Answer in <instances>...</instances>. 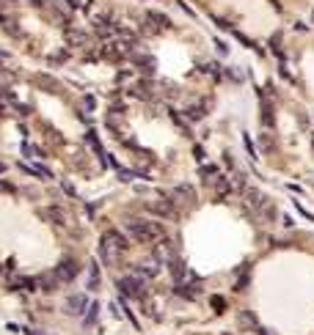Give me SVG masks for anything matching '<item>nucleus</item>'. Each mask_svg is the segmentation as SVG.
<instances>
[{"label":"nucleus","mask_w":314,"mask_h":335,"mask_svg":"<svg viewBox=\"0 0 314 335\" xmlns=\"http://www.w3.org/2000/svg\"><path fill=\"white\" fill-rule=\"evenodd\" d=\"M127 231H130V236L135 242H157L163 239V225L154 223V220H141V223H130L127 225Z\"/></svg>","instance_id":"obj_2"},{"label":"nucleus","mask_w":314,"mask_h":335,"mask_svg":"<svg viewBox=\"0 0 314 335\" xmlns=\"http://www.w3.org/2000/svg\"><path fill=\"white\" fill-rule=\"evenodd\" d=\"M130 53L127 44H119V41H105L100 50V58H107V61H121L124 55Z\"/></svg>","instance_id":"obj_4"},{"label":"nucleus","mask_w":314,"mask_h":335,"mask_svg":"<svg viewBox=\"0 0 314 335\" xmlns=\"http://www.w3.org/2000/svg\"><path fill=\"white\" fill-rule=\"evenodd\" d=\"M100 286V269H97V261H91V275H89V288L94 291V288Z\"/></svg>","instance_id":"obj_14"},{"label":"nucleus","mask_w":314,"mask_h":335,"mask_svg":"<svg viewBox=\"0 0 314 335\" xmlns=\"http://www.w3.org/2000/svg\"><path fill=\"white\" fill-rule=\"evenodd\" d=\"M47 217H50V223L58 225V228H66V225H69V214H66L61 206H50V209H47Z\"/></svg>","instance_id":"obj_8"},{"label":"nucleus","mask_w":314,"mask_h":335,"mask_svg":"<svg viewBox=\"0 0 314 335\" xmlns=\"http://www.w3.org/2000/svg\"><path fill=\"white\" fill-rule=\"evenodd\" d=\"M86 308H89V302H86V297H83V294H75V297L69 300V311H72V313H77V316H80V313H83Z\"/></svg>","instance_id":"obj_12"},{"label":"nucleus","mask_w":314,"mask_h":335,"mask_svg":"<svg viewBox=\"0 0 314 335\" xmlns=\"http://www.w3.org/2000/svg\"><path fill=\"white\" fill-rule=\"evenodd\" d=\"M25 333H28V335H44L42 330H25Z\"/></svg>","instance_id":"obj_20"},{"label":"nucleus","mask_w":314,"mask_h":335,"mask_svg":"<svg viewBox=\"0 0 314 335\" xmlns=\"http://www.w3.org/2000/svg\"><path fill=\"white\" fill-rule=\"evenodd\" d=\"M0 116H3V107H0Z\"/></svg>","instance_id":"obj_24"},{"label":"nucleus","mask_w":314,"mask_h":335,"mask_svg":"<svg viewBox=\"0 0 314 335\" xmlns=\"http://www.w3.org/2000/svg\"><path fill=\"white\" fill-rule=\"evenodd\" d=\"M6 58H8V55H6V53H0V64H3V61H6Z\"/></svg>","instance_id":"obj_22"},{"label":"nucleus","mask_w":314,"mask_h":335,"mask_svg":"<svg viewBox=\"0 0 314 335\" xmlns=\"http://www.w3.org/2000/svg\"><path fill=\"white\" fill-rule=\"evenodd\" d=\"M174 198H171V203H179V206H193L196 203V193H193V187H188V184H179V187H174Z\"/></svg>","instance_id":"obj_5"},{"label":"nucleus","mask_w":314,"mask_h":335,"mask_svg":"<svg viewBox=\"0 0 314 335\" xmlns=\"http://www.w3.org/2000/svg\"><path fill=\"white\" fill-rule=\"evenodd\" d=\"M66 41H69V44H75V47H83V44H89V36H86L83 30L66 28Z\"/></svg>","instance_id":"obj_11"},{"label":"nucleus","mask_w":314,"mask_h":335,"mask_svg":"<svg viewBox=\"0 0 314 335\" xmlns=\"http://www.w3.org/2000/svg\"><path fill=\"white\" fill-rule=\"evenodd\" d=\"M146 33H157L163 28H171V19L166 14H157V11H146Z\"/></svg>","instance_id":"obj_6"},{"label":"nucleus","mask_w":314,"mask_h":335,"mask_svg":"<svg viewBox=\"0 0 314 335\" xmlns=\"http://www.w3.org/2000/svg\"><path fill=\"white\" fill-rule=\"evenodd\" d=\"M157 272H160V267L154 264V261H138L135 264V275L138 277H143V280H149V277H157Z\"/></svg>","instance_id":"obj_9"},{"label":"nucleus","mask_w":314,"mask_h":335,"mask_svg":"<svg viewBox=\"0 0 314 335\" xmlns=\"http://www.w3.org/2000/svg\"><path fill=\"white\" fill-rule=\"evenodd\" d=\"M127 250V239L119 234V231H107L105 236H102L100 242V256L105 264H116L119 261V256Z\"/></svg>","instance_id":"obj_1"},{"label":"nucleus","mask_w":314,"mask_h":335,"mask_svg":"<svg viewBox=\"0 0 314 335\" xmlns=\"http://www.w3.org/2000/svg\"><path fill=\"white\" fill-rule=\"evenodd\" d=\"M185 116H188L190 121H199V118L204 116V110H202V105H193V107H188V110H185Z\"/></svg>","instance_id":"obj_15"},{"label":"nucleus","mask_w":314,"mask_h":335,"mask_svg":"<svg viewBox=\"0 0 314 335\" xmlns=\"http://www.w3.org/2000/svg\"><path fill=\"white\" fill-rule=\"evenodd\" d=\"M66 3H69L72 8H77V6H80V0H66Z\"/></svg>","instance_id":"obj_21"},{"label":"nucleus","mask_w":314,"mask_h":335,"mask_svg":"<svg viewBox=\"0 0 314 335\" xmlns=\"http://www.w3.org/2000/svg\"><path fill=\"white\" fill-rule=\"evenodd\" d=\"M3 171H6V165H3V162H0V173H3Z\"/></svg>","instance_id":"obj_23"},{"label":"nucleus","mask_w":314,"mask_h":335,"mask_svg":"<svg viewBox=\"0 0 314 335\" xmlns=\"http://www.w3.org/2000/svg\"><path fill=\"white\" fill-rule=\"evenodd\" d=\"M119 291L124 297H132V300H141L143 294H146V280L138 275H127L119 280Z\"/></svg>","instance_id":"obj_3"},{"label":"nucleus","mask_w":314,"mask_h":335,"mask_svg":"<svg viewBox=\"0 0 314 335\" xmlns=\"http://www.w3.org/2000/svg\"><path fill=\"white\" fill-rule=\"evenodd\" d=\"M97 316H100V305H97V302H91V305H89V313H86V324H94Z\"/></svg>","instance_id":"obj_16"},{"label":"nucleus","mask_w":314,"mask_h":335,"mask_svg":"<svg viewBox=\"0 0 314 335\" xmlns=\"http://www.w3.org/2000/svg\"><path fill=\"white\" fill-rule=\"evenodd\" d=\"M212 305L215 311H223V297H212Z\"/></svg>","instance_id":"obj_19"},{"label":"nucleus","mask_w":314,"mask_h":335,"mask_svg":"<svg viewBox=\"0 0 314 335\" xmlns=\"http://www.w3.org/2000/svg\"><path fill=\"white\" fill-rule=\"evenodd\" d=\"M3 28L8 30V33H14V36H19V28H17V19H3Z\"/></svg>","instance_id":"obj_18"},{"label":"nucleus","mask_w":314,"mask_h":335,"mask_svg":"<svg viewBox=\"0 0 314 335\" xmlns=\"http://www.w3.org/2000/svg\"><path fill=\"white\" fill-rule=\"evenodd\" d=\"M39 283H42L44 288H55V283H58V277H55V275H42V277H39Z\"/></svg>","instance_id":"obj_17"},{"label":"nucleus","mask_w":314,"mask_h":335,"mask_svg":"<svg viewBox=\"0 0 314 335\" xmlns=\"http://www.w3.org/2000/svg\"><path fill=\"white\" fill-rule=\"evenodd\" d=\"M152 212H157V214H163V217H177V209H174V203H171V198H166V201H160V203H152Z\"/></svg>","instance_id":"obj_10"},{"label":"nucleus","mask_w":314,"mask_h":335,"mask_svg":"<svg viewBox=\"0 0 314 335\" xmlns=\"http://www.w3.org/2000/svg\"><path fill=\"white\" fill-rule=\"evenodd\" d=\"M33 82H36V85H42V91H58V82L50 80L47 74H36Z\"/></svg>","instance_id":"obj_13"},{"label":"nucleus","mask_w":314,"mask_h":335,"mask_svg":"<svg viewBox=\"0 0 314 335\" xmlns=\"http://www.w3.org/2000/svg\"><path fill=\"white\" fill-rule=\"evenodd\" d=\"M75 275H77V264L72 259H64L58 264V269H55V277H58V283H69V280H75Z\"/></svg>","instance_id":"obj_7"}]
</instances>
